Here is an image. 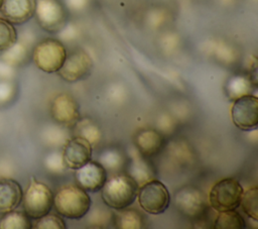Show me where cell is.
I'll use <instances>...</instances> for the list:
<instances>
[{"instance_id":"1","label":"cell","mask_w":258,"mask_h":229,"mask_svg":"<svg viewBox=\"0 0 258 229\" xmlns=\"http://www.w3.org/2000/svg\"><path fill=\"white\" fill-rule=\"evenodd\" d=\"M139 186L127 174H114L107 178L101 189L103 202L114 210L125 209L133 204Z\"/></svg>"},{"instance_id":"2","label":"cell","mask_w":258,"mask_h":229,"mask_svg":"<svg viewBox=\"0 0 258 229\" xmlns=\"http://www.w3.org/2000/svg\"><path fill=\"white\" fill-rule=\"evenodd\" d=\"M91 198L88 193L75 185L60 188L53 196V206L56 212L69 219H81L91 208Z\"/></svg>"},{"instance_id":"3","label":"cell","mask_w":258,"mask_h":229,"mask_svg":"<svg viewBox=\"0 0 258 229\" xmlns=\"http://www.w3.org/2000/svg\"><path fill=\"white\" fill-rule=\"evenodd\" d=\"M23 211L32 219H37L49 213L53 206V194L42 182L31 179L22 195Z\"/></svg>"},{"instance_id":"4","label":"cell","mask_w":258,"mask_h":229,"mask_svg":"<svg viewBox=\"0 0 258 229\" xmlns=\"http://www.w3.org/2000/svg\"><path fill=\"white\" fill-rule=\"evenodd\" d=\"M67 50L61 41L55 38H44L33 48L32 60L35 66L44 73H56L62 66Z\"/></svg>"},{"instance_id":"5","label":"cell","mask_w":258,"mask_h":229,"mask_svg":"<svg viewBox=\"0 0 258 229\" xmlns=\"http://www.w3.org/2000/svg\"><path fill=\"white\" fill-rule=\"evenodd\" d=\"M243 192V187L234 178L223 179L212 187L209 194L210 205L218 212L235 210L240 206Z\"/></svg>"},{"instance_id":"6","label":"cell","mask_w":258,"mask_h":229,"mask_svg":"<svg viewBox=\"0 0 258 229\" xmlns=\"http://www.w3.org/2000/svg\"><path fill=\"white\" fill-rule=\"evenodd\" d=\"M137 200L145 212L158 215L168 208L170 195L163 183L152 179L139 187Z\"/></svg>"},{"instance_id":"7","label":"cell","mask_w":258,"mask_h":229,"mask_svg":"<svg viewBox=\"0 0 258 229\" xmlns=\"http://www.w3.org/2000/svg\"><path fill=\"white\" fill-rule=\"evenodd\" d=\"M34 16L38 25L50 33L62 30L68 20L66 7L59 0H36Z\"/></svg>"},{"instance_id":"8","label":"cell","mask_w":258,"mask_h":229,"mask_svg":"<svg viewBox=\"0 0 258 229\" xmlns=\"http://www.w3.org/2000/svg\"><path fill=\"white\" fill-rule=\"evenodd\" d=\"M233 123L243 131H250L258 124V99L251 94L234 100L231 108Z\"/></svg>"},{"instance_id":"9","label":"cell","mask_w":258,"mask_h":229,"mask_svg":"<svg viewBox=\"0 0 258 229\" xmlns=\"http://www.w3.org/2000/svg\"><path fill=\"white\" fill-rule=\"evenodd\" d=\"M93 68V60L88 52L83 49H77L67 54L66 60L57 75L69 83L80 81L87 77Z\"/></svg>"},{"instance_id":"10","label":"cell","mask_w":258,"mask_h":229,"mask_svg":"<svg viewBox=\"0 0 258 229\" xmlns=\"http://www.w3.org/2000/svg\"><path fill=\"white\" fill-rule=\"evenodd\" d=\"M174 205L182 215L189 218L203 215L206 209L202 191L194 186H184L177 190L174 194Z\"/></svg>"},{"instance_id":"11","label":"cell","mask_w":258,"mask_h":229,"mask_svg":"<svg viewBox=\"0 0 258 229\" xmlns=\"http://www.w3.org/2000/svg\"><path fill=\"white\" fill-rule=\"evenodd\" d=\"M50 115L56 123L67 127H73L80 119V107L71 95L61 93L52 99L50 103Z\"/></svg>"},{"instance_id":"12","label":"cell","mask_w":258,"mask_h":229,"mask_svg":"<svg viewBox=\"0 0 258 229\" xmlns=\"http://www.w3.org/2000/svg\"><path fill=\"white\" fill-rule=\"evenodd\" d=\"M93 146L91 143L79 136L68 140L63 146L61 156L66 167L78 169L92 158Z\"/></svg>"},{"instance_id":"13","label":"cell","mask_w":258,"mask_h":229,"mask_svg":"<svg viewBox=\"0 0 258 229\" xmlns=\"http://www.w3.org/2000/svg\"><path fill=\"white\" fill-rule=\"evenodd\" d=\"M77 185L86 192L95 193L102 189L107 180V170L99 161H88L76 169Z\"/></svg>"},{"instance_id":"14","label":"cell","mask_w":258,"mask_h":229,"mask_svg":"<svg viewBox=\"0 0 258 229\" xmlns=\"http://www.w3.org/2000/svg\"><path fill=\"white\" fill-rule=\"evenodd\" d=\"M36 0H3L0 13L12 24H23L34 16Z\"/></svg>"},{"instance_id":"15","label":"cell","mask_w":258,"mask_h":229,"mask_svg":"<svg viewBox=\"0 0 258 229\" xmlns=\"http://www.w3.org/2000/svg\"><path fill=\"white\" fill-rule=\"evenodd\" d=\"M135 148L145 157L154 156L164 145L162 134L153 128H142L134 136Z\"/></svg>"},{"instance_id":"16","label":"cell","mask_w":258,"mask_h":229,"mask_svg":"<svg viewBox=\"0 0 258 229\" xmlns=\"http://www.w3.org/2000/svg\"><path fill=\"white\" fill-rule=\"evenodd\" d=\"M127 175L131 177L137 185L140 187L154 177V170L152 165L136 148L130 150L129 159L125 164Z\"/></svg>"},{"instance_id":"17","label":"cell","mask_w":258,"mask_h":229,"mask_svg":"<svg viewBox=\"0 0 258 229\" xmlns=\"http://www.w3.org/2000/svg\"><path fill=\"white\" fill-rule=\"evenodd\" d=\"M22 189L18 182L12 179L0 180V213L16 209L22 200Z\"/></svg>"},{"instance_id":"18","label":"cell","mask_w":258,"mask_h":229,"mask_svg":"<svg viewBox=\"0 0 258 229\" xmlns=\"http://www.w3.org/2000/svg\"><path fill=\"white\" fill-rule=\"evenodd\" d=\"M255 88L251 77L243 75H234L230 77L225 84V93L231 100H236L245 95H249Z\"/></svg>"},{"instance_id":"19","label":"cell","mask_w":258,"mask_h":229,"mask_svg":"<svg viewBox=\"0 0 258 229\" xmlns=\"http://www.w3.org/2000/svg\"><path fill=\"white\" fill-rule=\"evenodd\" d=\"M113 222L119 229H140L144 227V218L136 210H117L114 214Z\"/></svg>"},{"instance_id":"20","label":"cell","mask_w":258,"mask_h":229,"mask_svg":"<svg viewBox=\"0 0 258 229\" xmlns=\"http://www.w3.org/2000/svg\"><path fill=\"white\" fill-rule=\"evenodd\" d=\"M32 223L30 217L24 211L11 210L3 213L0 218V229H30Z\"/></svg>"},{"instance_id":"21","label":"cell","mask_w":258,"mask_h":229,"mask_svg":"<svg viewBox=\"0 0 258 229\" xmlns=\"http://www.w3.org/2000/svg\"><path fill=\"white\" fill-rule=\"evenodd\" d=\"M75 129V135L88 140L92 146L97 145L102 137L99 126L89 118L79 119L73 126Z\"/></svg>"},{"instance_id":"22","label":"cell","mask_w":258,"mask_h":229,"mask_svg":"<svg viewBox=\"0 0 258 229\" xmlns=\"http://www.w3.org/2000/svg\"><path fill=\"white\" fill-rule=\"evenodd\" d=\"M245 227L244 218L235 210L219 212L214 222L216 229H244Z\"/></svg>"},{"instance_id":"23","label":"cell","mask_w":258,"mask_h":229,"mask_svg":"<svg viewBox=\"0 0 258 229\" xmlns=\"http://www.w3.org/2000/svg\"><path fill=\"white\" fill-rule=\"evenodd\" d=\"M1 52V61L12 68L23 65L28 56V49L26 45L18 40L11 47Z\"/></svg>"},{"instance_id":"24","label":"cell","mask_w":258,"mask_h":229,"mask_svg":"<svg viewBox=\"0 0 258 229\" xmlns=\"http://www.w3.org/2000/svg\"><path fill=\"white\" fill-rule=\"evenodd\" d=\"M99 162L107 171H118L125 166L126 158L120 150L116 148H109L101 153Z\"/></svg>"},{"instance_id":"25","label":"cell","mask_w":258,"mask_h":229,"mask_svg":"<svg viewBox=\"0 0 258 229\" xmlns=\"http://www.w3.org/2000/svg\"><path fill=\"white\" fill-rule=\"evenodd\" d=\"M240 205L243 211L253 220H258V189L253 187L243 192Z\"/></svg>"},{"instance_id":"26","label":"cell","mask_w":258,"mask_h":229,"mask_svg":"<svg viewBox=\"0 0 258 229\" xmlns=\"http://www.w3.org/2000/svg\"><path fill=\"white\" fill-rule=\"evenodd\" d=\"M17 41V32L14 25L0 17V51L11 47Z\"/></svg>"},{"instance_id":"27","label":"cell","mask_w":258,"mask_h":229,"mask_svg":"<svg viewBox=\"0 0 258 229\" xmlns=\"http://www.w3.org/2000/svg\"><path fill=\"white\" fill-rule=\"evenodd\" d=\"M34 229H64L66 223L59 216L55 214H45L44 216L35 219L32 224Z\"/></svg>"},{"instance_id":"28","label":"cell","mask_w":258,"mask_h":229,"mask_svg":"<svg viewBox=\"0 0 258 229\" xmlns=\"http://www.w3.org/2000/svg\"><path fill=\"white\" fill-rule=\"evenodd\" d=\"M45 164L47 168L53 173H60L62 171L66 166L62 161L61 153H51L46 157Z\"/></svg>"},{"instance_id":"29","label":"cell","mask_w":258,"mask_h":229,"mask_svg":"<svg viewBox=\"0 0 258 229\" xmlns=\"http://www.w3.org/2000/svg\"><path fill=\"white\" fill-rule=\"evenodd\" d=\"M86 1H87V0H69V2H70L73 6H77V7H82V6L85 4Z\"/></svg>"},{"instance_id":"30","label":"cell","mask_w":258,"mask_h":229,"mask_svg":"<svg viewBox=\"0 0 258 229\" xmlns=\"http://www.w3.org/2000/svg\"><path fill=\"white\" fill-rule=\"evenodd\" d=\"M2 2H3V0H0V8H1V5H2Z\"/></svg>"}]
</instances>
